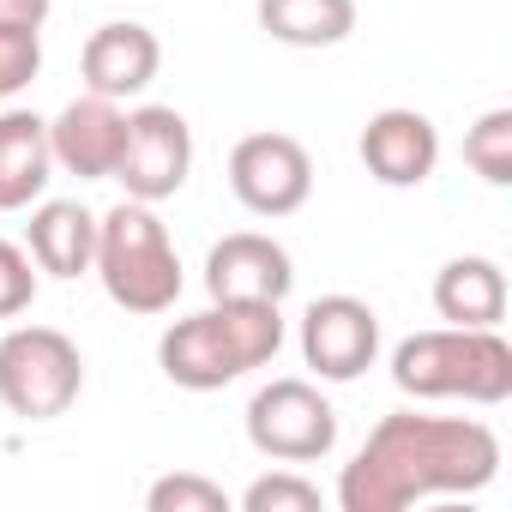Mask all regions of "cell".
<instances>
[{
	"label": "cell",
	"mask_w": 512,
	"mask_h": 512,
	"mask_svg": "<svg viewBox=\"0 0 512 512\" xmlns=\"http://www.w3.org/2000/svg\"><path fill=\"white\" fill-rule=\"evenodd\" d=\"M500 476V440L476 416L392 410L338 476L344 512H404L440 494H476Z\"/></svg>",
	"instance_id": "1"
},
{
	"label": "cell",
	"mask_w": 512,
	"mask_h": 512,
	"mask_svg": "<svg viewBox=\"0 0 512 512\" xmlns=\"http://www.w3.org/2000/svg\"><path fill=\"white\" fill-rule=\"evenodd\" d=\"M284 350V302H211L157 338V368L181 392H223Z\"/></svg>",
	"instance_id": "2"
},
{
	"label": "cell",
	"mask_w": 512,
	"mask_h": 512,
	"mask_svg": "<svg viewBox=\"0 0 512 512\" xmlns=\"http://www.w3.org/2000/svg\"><path fill=\"white\" fill-rule=\"evenodd\" d=\"M392 386L404 398H464V404H506L512 398V344L500 326H440L416 332L392 350Z\"/></svg>",
	"instance_id": "3"
},
{
	"label": "cell",
	"mask_w": 512,
	"mask_h": 512,
	"mask_svg": "<svg viewBox=\"0 0 512 512\" xmlns=\"http://www.w3.org/2000/svg\"><path fill=\"white\" fill-rule=\"evenodd\" d=\"M91 272L103 278L109 302L127 314H169L181 296V253L163 229V217L145 199H121L115 211L97 217V260Z\"/></svg>",
	"instance_id": "4"
},
{
	"label": "cell",
	"mask_w": 512,
	"mask_h": 512,
	"mask_svg": "<svg viewBox=\"0 0 512 512\" xmlns=\"http://www.w3.org/2000/svg\"><path fill=\"white\" fill-rule=\"evenodd\" d=\"M85 392V356L55 326H13L0 338V404L25 422H55Z\"/></svg>",
	"instance_id": "5"
},
{
	"label": "cell",
	"mask_w": 512,
	"mask_h": 512,
	"mask_svg": "<svg viewBox=\"0 0 512 512\" xmlns=\"http://www.w3.org/2000/svg\"><path fill=\"white\" fill-rule=\"evenodd\" d=\"M247 440L260 458L314 464L338 446V410L314 380H272L247 398Z\"/></svg>",
	"instance_id": "6"
},
{
	"label": "cell",
	"mask_w": 512,
	"mask_h": 512,
	"mask_svg": "<svg viewBox=\"0 0 512 512\" xmlns=\"http://www.w3.org/2000/svg\"><path fill=\"white\" fill-rule=\"evenodd\" d=\"M193 175V127L181 121V109L169 103H145L127 115V139H121V157H115V175L127 187V199H175Z\"/></svg>",
	"instance_id": "7"
},
{
	"label": "cell",
	"mask_w": 512,
	"mask_h": 512,
	"mask_svg": "<svg viewBox=\"0 0 512 512\" xmlns=\"http://www.w3.org/2000/svg\"><path fill=\"white\" fill-rule=\"evenodd\" d=\"M229 187L253 217H290L314 193V157L290 133H247L229 151Z\"/></svg>",
	"instance_id": "8"
},
{
	"label": "cell",
	"mask_w": 512,
	"mask_h": 512,
	"mask_svg": "<svg viewBox=\"0 0 512 512\" xmlns=\"http://www.w3.org/2000/svg\"><path fill=\"white\" fill-rule=\"evenodd\" d=\"M380 356V314L362 302V296H320L308 314H302V362L344 386V380H362Z\"/></svg>",
	"instance_id": "9"
},
{
	"label": "cell",
	"mask_w": 512,
	"mask_h": 512,
	"mask_svg": "<svg viewBox=\"0 0 512 512\" xmlns=\"http://www.w3.org/2000/svg\"><path fill=\"white\" fill-rule=\"evenodd\" d=\"M205 290L211 302H284L296 290V266L272 235H223L205 253Z\"/></svg>",
	"instance_id": "10"
},
{
	"label": "cell",
	"mask_w": 512,
	"mask_h": 512,
	"mask_svg": "<svg viewBox=\"0 0 512 512\" xmlns=\"http://www.w3.org/2000/svg\"><path fill=\"white\" fill-rule=\"evenodd\" d=\"M163 67V43L151 25H133V19H115V25H97L85 37V55H79V73L91 85V97H139Z\"/></svg>",
	"instance_id": "11"
},
{
	"label": "cell",
	"mask_w": 512,
	"mask_h": 512,
	"mask_svg": "<svg viewBox=\"0 0 512 512\" xmlns=\"http://www.w3.org/2000/svg\"><path fill=\"white\" fill-rule=\"evenodd\" d=\"M121 139H127V109L109 103V97H79L49 121L55 169H67L79 181H109L115 157H121Z\"/></svg>",
	"instance_id": "12"
},
{
	"label": "cell",
	"mask_w": 512,
	"mask_h": 512,
	"mask_svg": "<svg viewBox=\"0 0 512 512\" xmlns=\"http://www.w3.org/2000/svg\"><path fill=\"white\" fill-rule=\"evenodd\" d=\"M440 163V133L422 109H380L362 127V169L380 187H422Z\"/></svg>",
	"instance_id": "13"
},
{
	"label": "cell",
	"mask_w": 512,
	"mask_h": 512,
	"mask_svg": "<svg viewBox=\"0 0 512 512\" xmlns=\"http://www.w3.org/2000/svg\"><path fill=\"white\" fill-rule=\"evenodd\" d=\"M25 253L37 260V272L49 278H85L91 260H97V211H85L79 199H43L31 211V229H25Z\"/></svg>",
	"instance_id": "14"
},
{
	"label": "cell",
	"mask_w": 512,
	"mask_h": 512,
	"mask_svg": "<svg viewBox=\"0 0 512 512\" xmlns=\"http://www.w3.org/2000/svg\"><path fill=\"white\" fill-rule=\"evenodd\" d=\"M55 175L49 121L31 109H0V211H25Z\"/></svg>",
	"instance_id": "15"
},
{
	"label": "cell",
	"mask_w": 512,
	"mask_h": 512,
	"mask_svg": "<svg viewBox=\"0 0 512 512\" xmlns=\"http://www.w3.org/2000/svg\"><path fill=\"white\" fill-rule=\"evenodd\" d=\"M434 314L446 326H500L506 320V272L488 253H458L434 272Z\"/></svg>",
	"instance_id": "16"
},
{
	"label": "cell",
	"mask_w": 512,
	"mask_h": 512,
	"mask_svg": "<svg viewBox=\"0 0 512 512\" xmlns=\"http://www.w3.org/2000/svg\"><path fill=\"white\" fill-rule=\"evenodd\" d=\"M260 31L290 49H338L356 31V0H260Z\"/></svg>",
	"instance_id": "17"
},
{
	"label": "cell",
	"mask_w": 512,
	"mask_h": 512,
	"mask_svg": "<svg viewBox=\"0 0 512 512\" xmlns=\"http://www.w3.org/2000/svg\"><path fill=\"white\" fill-rule=\"evenodd\" d=\"M464 163H470L488 187H512V109H488V115L464 133Z\"/></svg>",
	"instance_id": "18"
},
{
	"label": "cell",
	"mask_w": 512,
	"mask_h": 512,
	"mask_svg": "<svg viewBox=\"0 0 512 512\" xmlns=\"http://www.w3.org/2000/svg\"><path fill=\"white\" fill-rule=\"evenodd\" d=\"M151 512H229V494L193 470H175V476H157L151 494H145Z\"/></svg>",
	"instance_id": "19"
},
{
	"label": "cell",
	"mask_w": 512,
	"mask_h": 512,
	"mask_svg": "<svg viewBox=\"0 0 512 512\" xmlns=\"http://www.w3.org/2000/svg\"><path fill=\"white\" fill-rule=\"evenodd\" d=\"M241 506H247V512H320L326 500H320V488H314L308 476L272 470V476H260V482H247Z\"/></svg>",
	"instance_id": "20"
},
{
	"label": "cell",
	"mask_w": 512,
	"mask_h": 512,
	"mask_svg": "<svg viewBox=\"0 0 512 512\" xmlns=\"http://www.w3.org/2000/svg\"><path fill=\"white\" fill-rule=\"evenodd\" d=\"M37 73H43V31L0 25V103L19 97Z\"/></svg>",
	"instance_id": "21"
},
{
	"label": "cell",
	"mask_w": 512,
	"mask_h": 512,
	"mask_svg": "<svg viewBox=\"0 0 512 512\" xmlns=\"http://www.w3.org/2000/svg\"><path fill=\"white\" fill-rule=\"evenodd\" d=\"M37 302V260L19 241H0V320H19Z\"/></svg>",
	"instance_id": "22"
},
{
	"label": "cell",
	"mask_w": 512,
	"mask_h": 512,
	"mask_svg": "<svg viewBox=\"0 0 512 512\" xmlns=\"http://www.w3.org/2000/svg\"><path fill=\"white\" fill-rule=\"evenodd\" d=\"M49 7H55V0H0V25L43 31V25H49Z\"/></svg>",
	"instance_id": "23"
}]
</instances>
